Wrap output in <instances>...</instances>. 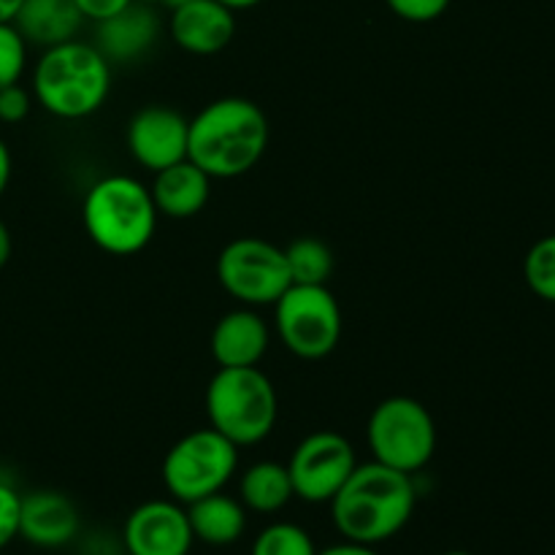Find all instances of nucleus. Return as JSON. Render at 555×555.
Here are the masks:
<instances>
[{
    "label": "nucleus",
    "instance_id": "obj_9",
    "mask_svg": "<svg viewBox=\"0 0 555 555\" xmlns=\"http://www.w3.org/2000/svg\"><path fill=\"white\" fill-rule=\"evenodd\" d=\"M217 280L242 307H274L293 285L285 249L266 238L242 236L225 244L217 258Z\"/></svg>",
    "mask_w": 555,
    "mask_h": 555
},
{
    "label": "nucleus",
    "instance_id": "obj_29",
    "mask_svg": "<svg viewBox=\"0 0 555 555\" xmlns=\"http://www.w3.org/2000/svg\"><path fill=\"white\" fill-rule=\"evenodd\" d=\"M318 555H379L372 545H358V542H339V545H331L325 551H318Z\"/></svg>",
    "mask_w": 555,
    "mask_h": 555
},
{
    "label": "nucleus",
    "instance_id": "obj_15",
    "mask_svg": "<svg viewBox=\"0 0 555 555\" xmlns=\"http://www.w3.org/2000/svg\"><path fill=\"white\" fill-rule=\"evenodd\" d=\"M271 331L253 307L231 309L215 323L209 336L211 358L220 369L258 366L269 350Z\"/></svg>",
    "mask_w": 555,
    "mask_h": 555
},
{
    "label": "nucleus",
    "instance_id": "obj_28",
    "mask_svg": "<svg viewBox=\"0 0 555 555\" xmlns=\"http://www.w3.org/2000/svg\"><path fill=\"white\" fill-rule=\"evenodd\" d=\"M130 3H133V0H76L81 16H85V20H92V22L108 20V16H114V14H119L122 9H128Z\"/></svg>",
    "mask_w": 555,
    "mask_h": 555
},
{
    "label": "nucleus",
    "instance_id": "obj_5",
    "mask_svg": "<svg viewBox=\"0 0 555 555\" xmlns=\"http://www.w3.org/2000/svg\"><path fill=\"white\" fill-rule=\"evenodd\" d=\"M209 426L236 448H253L269 439L280 415L276 388L258 366L217 369L206 388Z\"/></svg>",
    "mask_w": 555,
    "mask_h": 555
},
{
    "label": "nucleus",
    "instance_id": "obj_20",
    "mask_svg": "<svg viewBox=\"0 0 555 555\" xmlns=\"http://www.w3.org/2000/svg\"><path fill=\"white\" fill-rule=\"evenodd\" d=\"M296 496L293 493L291 475L285 464L276 461H258L249 466L238 480V502L258 515H274L287 507V502Z\"/></svg>",
    "mask_w": 555,
    "mask_h": 555
},
{
    "label": "nucleus",
    "instance_id": "obj_34",
    "mask_svg": "<svg viewBox=\"0 0 555 555\" xmlns=\"http://www.w3.org/2000/svg\"><path fill=\"white\" fill-rule=\"evenodd\" d=\"M184 3H193V0H163V5H168V9H179Z\"/></svg>",
    "mask_w": 555,
    "mask_h": 555
},
{
    "label": "nucleus",
    "instance_id": "obj_11",
    "mask_svg": "<svg viewBox=\"0 0 555 555\" xmlns=\"http://www.w3.org/2000/svg\"><path fill=\"white\" fill-rule=\"evenodd\" d=\"M128 555H190L195 545L188 509L173 499H152L139 504L125 520Z\"/></svg>",
    "mask_w": 555,
    "mask_h": 555
},
{
    "label": "nucleus",
    "instance_id": "obj_23",
    "mask_svg": "<svg viewBox=\"0 0 555 555\" xmlns=\"http://www.w3.org/2000/svg\"><path fill=\"white\" fill-rule=\"evenodd\" d=\"M249 555H318V547L301 526L271 524L255 537Z\"/></svg>",
    "mask_w": 555,
    "mask_h": 555
},
{
    "label": "nucleus",
    "instance_id": "obj_31",
    "mask_svg": "<svg viewBox=\"0 0 555 555\" xmlns=\"http://www.w3.org/2000/svg\"><path fill=\"white\" fill-rule=\"evenodd\" d=\"M9 258H11V233L9 228H5V222L0 220V269L9 263Z\"/></svg>",
    "mask_w": 555,
    "mask_h": 555
},
{
    "label": "nucleus",
    "instance_id": "obj_25",
    "mask_svg": "<svg viewBox=\"0 0 555 555\" xmlns=\"http://www.w3.org/2000/svg\"><path fill=\"white\" fill-rule=\"evenodd\" d=\"M20 515H22V493L0 482V551L11 545L20 537Z\"/></svg>",
    "mask_w": 555,
    "mask_h": 555
},
{
    "label": "nucleus",
    "instance_id": "obj_10",
    "mask_svg": "<svg viewBox=\"0 0 555 555\" xmlns=\"http://www.w3.org/2000/svg\"><path fill=\"white\" fill-rule=\"evenodd\" d=\"M285 466L298 499L309 504H328L352 475L358 459L347 437L336 431H314L293 448Z\"/></svg>",
    "mask_w": 555,
    "mask_h": 555
},
{
    "label": "nucleus",
    "instance_id": "obj_14",
    "mask_svg": "<svg viewBox=\"0 0 555 555\" xmlns=\"http://www.w3.org/2000/svg\"><path fill=\"white\" fill-rule=\"evenodd\" d=\"M160 16L146 3H130L119 14L95 22V49L108 63H135L155 49Z\"/></svg>",
    "mask_w": 555,
    "mask_h": 555
},
{
    "label": "nucleus",
    "instance_id": "obj_6",
    "mask_svg": "<svg viewBox=\"0 0 555 555\" xmlns=\"http://www.w3.org/2000/svg\"><path fill=\"white\" fill-rule=\"evenodd\" d=\"M366 439L372 461L404 475H417L437 453V423L417 399L390 396L369 415Z\"/></svg>",
    "mask_w": 555,
    "mask_h": 555
},
{
    "label": "nucleus",
    "instance_id": "obj_27",
    "mask_svg": "<svg viewBox=\"0 0 555 555\" xmlns=\"http://www.w3.org/2000/svg\"><path fill=\"white\" fill-rule=\"evenodd\" d=\"M33 98L25 87L16 81V85H9L0 90V122H22V119L30 114Z\"/></svg>",
    "mask_w": 555,
    "mask_h": 555
},
{
    "label": "nucleus",
    "instance_id": "obj_24",
    "mask_svg": "<svg viewBox=\"0 0 555 555\" xmlns=\"http://www.w3.org/2000/svg\"><path fill=\"white\" fill-rule=\"evenodd\" d=\"M27 65V41L20 36L14 22L0 25V90L16 85L25 74Z\"/></svg>",
    "mask_w": 555,
    "mask_h": 555
},
{
    "label": "nucleus",
    "instance_id": "obj_7",
    "mask_svg": "<svg viewBox=\"0 0 555 555\" xmlns=\"http://www.w3.org/2000/svg\"><path fill=\"white\" fill-rule=\"evenodd\" d=\"M238 469V448L215 428L190 431L163 459V486L173 502L193 504L225 491Z\"/></svg>",
    "mask_w": 555,
    "mask_h": 555
},
{
    "label": "nucleus",
    "instance_id": "obj_8",
    "mask_svg": "<svg viewBox=\"0 0 555 555\" xmlns=\"http://www.w3.org/2000/svg\"><path fill=\"white\" fill-rule=\"evenodd\" d=\"M280 341L301 361L331 356L341 339V307L328 285H291L274 304Z\"/></svg>",
    "mask_w": 555,
    "mask_h": 555
},
{
    "label": "nucleus",
    "instance_id": "obj_4",
    "mask_svg": "<svg viewBox=\"0 0 555 555\" xmlns=\"http://www.w3.org/2000/svg\"><path fill=\"white\" fill-rule=\"evenodd\" d=\"M157 209L150 188L125 173L92 184L81 204V222L95 247L108 255H135L152 242Z\"/></svg>",
    "mask_w": 555,
    "mask_h": 555
},
{
    "label": "nucleus",
    "instance_id": "obj_21",
    "mask_svg": "<svg viewBox=\"0 0 555 555\" xmlns=\"http://www.w3.org/2000/svg\"><path fill=\"white\" fill-rule=\"evenodd\" d=\"M285 258L293 285H328L334 274V253L320 238H296L285 247Z\"/></svg>",
    "mask_w": 555,
    "mask_h": 555
},
{
    "label": "nucleus",
    "instance_id": "obj_1",
    "mask_svg": "<svg viewBox=\"0 0 555 555\" xmlns=\"http://www.w3.org/2000/svg\"><path fill=\"white\" fill-rule=\"evenodd\" d=\"M417 491L412 475L369 461L358 464L331 499V520L341 540L358 545L388 542L410 524Z\"/></svg>",
    "mask_w": 555,
    "mask_h": 555
},
{
    "label": "nucleus",
    "instance_id": "obj_19",
    "mask_svg": "<svg viewBox=\"0 0 555 555\" xmlns=\"http://www.w3.org/2000/svg\"><path fill=\"white\" fill-rule=\"evenodd\" d=\"M188 509L190 529L195 542H204L211 547H225L242 540L247 529V507L238 499L228 496L225 491L209 493L193 504H184Z\"/></svg>",
    "mask_w": 555,
    "mask_h": 555
},
{
    "label": "nucleus",
    "instance_id": "obj_3",
    "mask_svg": "<svg viewBox=\"0 0 555 555\" xmlns=\"http://www.w3.org/2000/svg\"><path fill=\"white\" fill-rule=\"evenodd\" d=\"M112 63L79 38L43 49L33 70V95L60 119H85L106 103Z\"/></svg>",
    "mask_w": 555,
    "mask_h": 555
},
{
    "label": "nucleus",
    "instance_id": "obj_16",
    "mask_svg": "<svg viewBox=\"0 0 555 555\" xmlns=\"http://www.w3.org/2000/svg\"><path fill=\"white\" fill-rule=\"evenodd\" d=\"M79 509L60 491H33L22 496L20 537L30 545L52 551L74 542L79 534Z\"/></svg>",
    "mask_w": 555,
    "mask_h": 555
},
{
    "label": "nucleus",
    "instance_id": "obj_32",
    "mask_svg": "<svg viewBox=\"0 0 555 555\" xmlns=\"http://www.w3.org/2000/svg\"><path fill=\"white\" fill-rule=\"evenodd\" d=\"M20 5L22 0H0V25H3V22H14Z\"/></svg>",
    "mask_w": 555,
    "mask_h": 555
},
{
    "label": "nucleus",
    "instance_id": "obj_13",
    "mask_svg": "<svg viewBox=\"0 0 555 555\" xmlns=\"http://www.w3.org/2000/svg\"><path fill=\"white\" fill-rule=\"evenodd\" d=\"M173 43L190 54H217L236 36V11L220 0H193L171 9L168 22Z\"/></svg>",
    "mask_w": 555,
    "mask_h": 555
},
{
    "label": "nucleus",
    "instance_id": "obj_35",
    "mask_svg": "<svg viewBox=\"0 0 555 555\" xmlns=\"http://www.w3.org/2000/svg\"><path fill=\"white\" fill-rule=\"evenodd\" d=\"M135 3H146V5H155V3H163V0H135Z\"/></svg>",
    "mask_w": 555,
    "mask_h": 555
},
{
    "label": "nucleus",
    "instance_id": "obj_30",
    "mask_svg": "<svg viewBox=\"0 0 555 555\" xmlns=\"http://www.w3.org/2000/svg\"><path fill=\"white\" fill-rule=\"evenodd\" d=\"M9 182H11V152L9 146H5V141L0 139V195L5 193Z\"/></svg>",
    "mask_w": 555,
    "mask_h": 555
},
{
    "label": "nucleus",
    "instance_id": "obj_33",
    "mask_svg": "<svg viewBox=\"0 0 555 555\" xmlns=\"http://www.w3.org/2000/svg\"><path fill=\"white\" fill-rule=\"evenodd\" d=\"M222 5H228L231 11H244V9H253V5L263 3V0H220Z\"/></svg>",
    "mask_w": 555,
    "mask_h": 555
},
{
    "label": "nucleus",
    "instance_id": "obj_22",
    "mask_svg": "<svg viewBox=\"0 0 555 555\" xmlns=\"http://www.w3.org/2000/svg\"><path fill=\"white\" fill-rule=\"evenodd\" d=\"M524 276L529 291L542 301L555 304V233L540 238L526 253Z\"/></svg>",
    "mask_w": 555,
    "mask_h": 555
},
{
    "label": "nucleus",
    "instance_id": "obj_18",
    "mask_svg": "<svg viewBox=\"0 0 555 555\" xmlns=\"http://www.w3.org/2000/svg\"><path fill=\"white\" fill-rule=\"evenodd\" d=\"M81 16L76 0H22L14 16V27L25 38L27 47H57L74 41L79 33Z\"/></svg>",
    "mask_w": 555,
    "mask_h": 555
},
{
    "label": "nucleus",
    "instance_id": "obj_26",
    "mask_svg": "<svg viewBox=\"0 0 555 555\" xmlns=\"http://www.w3.org/2000/svg\"><path fill=\"white\" fill-rule=\"evenodd\" d=\"M385 3H388V9L393 11L396 16H401V20L423 25V22L439 20V16L450 9L453 0H385Z\"/></svg>",
    "mask_w": 555,
    "mask_h": 555
},
{
    "label": "nucleus",
    "instance_id": "obj_12",
    "mask_svg": "<svg viewBox=\"0 0 555 555\" xmlns=\"http://www.w3.org/2000/svg\"><path fill=\"white\" fill-rule=\"evenodd\" d=\"M188 128L190 119L177 108L144 106L130 117L125 139L133 160L157 173L188 157Z\"/></svg>",
    "mask_w": 555,
    "mask_h": 555
},
{
    "label": "nucleus",
    "instance_id": "obj_17",
    "mask_svg": "<svg viewBox=\"0 0 555 555\" xmlns=\"http://www.w3.org/2000/svg\"><path fill=\"white\" fill-rule=\"evenodd\" d=\"M150 193L157 215H166L171 220H190L209 204L211 177L184 157L155 173Z\"/></svg>",
    "mask_w": 555,
    "mask_h": 555
},
{
    "label": "nucleus",
    "instance_id": "obj_37",
    "mask_svg": "<svg viewBox=\"0 0 555 555\" xmlns=\"http://www.w3.org/2000/svg\"><path fill=\"white\" fill-rule=\"evenodd\" d=\"M0 555H5V553H3V551H0Z\"/></svg>",
    "mask_w": 555,
    "mask_h": 555
},
{
    "label": "nucleus",
    "instance_id": "obj_2",
    "mask_svg": "<svg viewBox=\"0 0 555 555\" xmlns=\"http://www.w3.org/2000/svg\"><path fill=\"white\" fill-rule=\"evenodd\" d=\"M269 146V119L249 98H217L188 128V160L211 179H236L253 171Z\"/></svg>",
    "mask_w": 555,
    "mask_h": 555
},
{
    "label": "nucleus",
    "instance_id": "obj_36",
    "mask_svg": "<svg viewBox=\"0 0 555 555\" xmlns=\"http://www.w3.org/2000/svg\"><path fill=\"white\" fill-rule=\"evenodd\" d=\"M442 555H472V553H466V551H450V553H442Z\"/></svg>",
    "mask_w": 555,
    "mask_h": 555
}]
</instances>
